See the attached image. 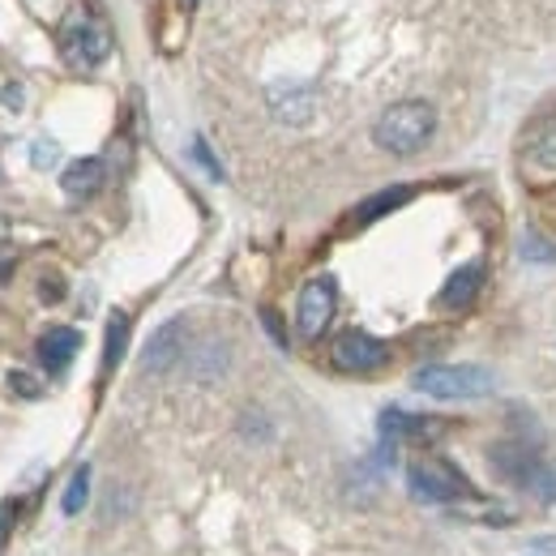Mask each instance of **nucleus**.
I'll use <instances>...</instances> for the list:
<instances>
[{
    "label": "nucleus",
    "mask_w": 556,
    "mask_h": 556,
    "mask_svg": "<svg viewBox=\"0 0 556 556\" xmlns=\"http://www.w3.org/2000/svg\"><path fill=\"white\" fill-rule=\"evenodd\" d=\"M432 129H437L432 108L419 103V99H407V103H394V108L381 112V121L372 129V141L381 150H390V154H416L419 146L432 138Z\"/></svg>",
    "instance_id": "1"
},
{
    "label": "nucleus",
    "mask_w": 556,
    "mask_h": 556,
    "mask_svg": "<svg viewBox=\"0 0 556 556\" xmlns=\"http://www.w3.org/2000/svg\"><path fill=\"white\" fill-rule=\"evenodd\" d=\"M412 386L432 399H484L492 394V372L476 364H428L412 377Z\"/></svg>",
    "instance_id": "2"
},
{
    "label": "nucleus",
    "mask_w": 556,
    "mask_h": 556,
    "mask_svg": "<svg viewBox=\"0 0 556 556\" xmlns=\"http://www.w3.org/2000/svg\"><path fill=\"white\" fill-rule=\"evenodd\" d=\"M407 488L424 505H450V501H471L476 496L467 476L458 467H450L445 458H416L407 467Z\"/></svg>",
    "instance_id": "3"
},
{
    "label": "nucleus",
    "mask_w": 556,
    "mask_h": 556,
    "mask_svg": "<svg viewBox=\"0 0 556 556\" xmlns=\"http://www.w3.org/2000/svg\"><path fill=\"white\" fill-rule=\"evenodd\" d=\"M61 48H65V61L73 70H99L112 52V39L94 17H70V26L61 35Z\"/></svg>",
    "instance_id": "4"
},
{
    "label": "nucleus",
    "mask_w": 556,
    "mask_h": 556,
    "mask_svg": "<svg viewBox=\"0 0 556 556\" xmlns=\"http://www.w3.org/2000/svg\"><path fill=\"white\" fill-rule=\"evenodd\" d=\"M334 304H339V291H334L330 278L304 282V291H300V300H295V326H300V334H304V339H321V330H326L330 317H334Z\"/></svg>",
    "instance_id": "5"
},
{
    "label": "nucleus",
    "mask_w": 556,
    "mask_h": 556,
    "mask_svg": "<svg viewBox=\"0 0 556 556\" xmlns=\"http://www.w3.org/2000/svg\"><path fill=\"white\" fill-rule=\"evenodd\" d=\"M330 359H334L343 372H372V368H381V364L390 359V348H386L381 339L364 334V330H348V334L334 339Z\"/></svg>",
    "instance_id": "6"
},
{
    "label": "nucleus",
    "mask_w": 556,
    "mask_h": 556,
    "mask_svg": "<svg viewBox=\"0 0 556 556\" xmlns=\"http://www.w3.org/2000/svg\"><path fill=\"white\" fill-rule=\"evenodd\" d=\"M180 355H185V321H167V326L146 343L141 368H146V372H167Z\"/></svg>",
    "instance_id": "7"
},
{
    "label": "nucleus",
    "mask_w": 556,
    "mask_h": 556,
    "mask_svg": "<svg viewBox=\"0 0 556 556\" xmlns=\"http://www.w3.org/2000/svg\"><path fill=\"white\" fill-rule=\"evenodd\" d=\"M480 287H484V266L480 262H467L463 270H454V275L445 278V287H441V308H450V313H463L476 295H480Z\"/></svg>",
    "instance_id": "8"
},
{
    "label": "nucleus",
    "mask_w": 556,
    "mask_h": 556,
    "mask_svg": "<svg viewBox=\"0 0 556 556\" xmlns=\"http://www.w3.org/2000/svg\"><path fill=\"white\" fill-rule=\"evenodd\" d=\"M77 348H81L77 330H70V326H56V330H48V334L39 339V359H43V368L61 372V368H70V359L77 355Z\"/></svg>",
    "instance_id": "9"
},
{
    "label": "nucleus",
    "mask_w": 556,
    "mask_h": 556,
    "mask_svg": "<svg viewBox=\"0 0 556 556\" xmlns=\"http://www.w3.org/2000/svg\"><path fill=\"white\" fill-rule=\"evenodd\" d=\"M61 185H65L70 198L99 193V185H103V159H77V163H70L65 176H61Z\"/></svg>",
    "instance_id": "10"
},
{
    "label": "nucleus",
    "mask_w": 556,
    "mask_h": 556,
    "mask_svg": "<svg viewBox=\"0 0 556 556\" xmlns=\"http://www.w3.org/2000/svg\"><path fill=\"white\" fill-rule=\"evenodd\" d=\"M412 185H394V189H381L377 198H368L364 206L355 210V223H377L381 214H390V210H399V206H407L412 202Z\"/></svg>",
    "instance_id": "11"
},
{
    "label": "nucleus",
    "mask_w": 556,
    "mask_h": 556,
    "mask_svg": "<svg viewBox=\"0 0 556 556\" xmlns=\"http://www.w3.org/2000/svg\"><path fill=\"white\" fill-rule=\"evenodd\" d=\"M432 428H437V419L407 416V412H386V416H381V432H386V437H424V432H432Z\"/></svg>",
    "instance_id": "12"
},
{
    "label": "nucleus",
    "mask_w": 556,
    "mask_h": 556,
    "mask_svg": "<svg viewBox=\"0 0 556 556\" xmlns=\"http://www.w3.org/2000/svg\"><path fill=\"white\" fill-rule=\"evenodd\" d=\"M125 348H129V317L125 313H112V321H108V348H103V368H116Z\"/></svg>",
    "instance_id": "13"
},
{
    "label": "nucleus",
    "mask_w": 556,
    "mask_h": 556,
    "mask_svg": "<svg viewBox=\"0 0 556 556\" xmlns=\"http://www.w3.org/2000/svg\"><path fill=\"white\" fill-rule=\"evenodd\" d=\"M531 154H535V163L556 167V112L535 125V134H531Z\"/></svg>",
    "instance_id": "14"
},
{
    "label": "nucleus",
    "mask_w": 556,
    "mask_h": 556,
    "mask_svg": "<svg viewBox=\"0 0 556 556\" xmlns=\"http://www.w3.org/2000/svg\"><path fill=\"white\" fill-rule=\"evenodd\" d=\"M86 492H90V467H77L73 471V480H70V488H65V514H77L81 505H86Z\"/></svg>",
    "instance_id": "15"
},
{
    "label": "nucleus",
    "mask_w": 556,
    "mask_h": 556,
    "mask_svg": "<svg viewBox=\"0 0 556 556\" xmlns=\"http://www.w3.org/2000/svg\"><path fill=\"white\" fill-rule=\"evenodd\" d=\"M13 522H17V505H13V501H0V548H4V540L13 535Z\"/></svg>",
    "instance_id": "16"
},
{
    "label": "nucleus",
    "mask_w": 556,
    "mask_h": 556,
    "mask_svg": "<svg viewBox=\"0 0 556 556\" xmlns=\"http://www.w3.org/2000/svg\"><path fill=\"white\" fill-rule=\"evenodd\" d=\"M9 386H17V390H22L26 399H35V394H39V386H35L30 377H22V372H13V377H9Z\"/></svg>",
    "instance_id": "17"
},
{
    "label": "nucleus",
    "mask_w": 556,
    "mask_h": 556,
    "mask_svg": "<svg viewBox=\"0 0 556 556\" xmlns=\"http://www.w3.org/2000/svg\"><path fill=\"white\" fill-rule=\"evenodd\" d=\"M262 317H266V326H270V334H275V343H278V348H287V334H282V326H278V317H275V313L266 308Z\"/></svg>",
    "instance_id": "18"
}]
</instances>
